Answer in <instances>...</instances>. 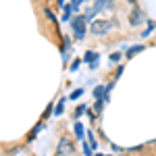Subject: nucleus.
Instances as JSON below:
<instances>
[{
    "instance_id": "nucleus-10",
    "label": "nucleus",
    "mask_w": 156,
    "mask_h": 156,
    "mask_svg": "<svg viewBox=\"0 0 156 156\" xmlns=\"http://www.w3.org/2000/svg\"><path fill=\"white\" fill-rule=\"evenodd\" d=\"M65 104H67V98H60L58 104L54 106V115H56V117H60V115L65 112Z\"/></svg>"
},
{
    "instance_id": "nucleus-18",
    "label": "nucleus",
    "mask_w": 156,
    "mask_h": 156,
    "mask_svg": "<svg viewBox=\"0 0 156 156\" xmlns=\"http://www.w3.org/2000/svg\"><path fill=\"white\" fill-rule=\"evenodd\" d=\"M94 108H96V112L100 115V112H102V108H104V100H96V104H94Z\"/></svg>"
},
{
    "instance_id": "nucleus-15",
    "label": "nucleus",
    "mask_w": 156,
    "mask_h": 156,
    "mask_svg": "<svg viewBox=\"0 0 156 156\" xmlns=\"http://www.w3.org/2000/svg\"><path fill=\"white\" fill-rule=\"evenodd\" d=\"M154 27H156V21H148V29H146V31L142 34V36H144V37H148L150 34H152V31H154Z\"/></svg>"
},
{
    "instance_id": "nucleus-19",
    "label": "nucleus",
    "mask_w": 156,
    "mask_h": 156,
    "mask_svg": "<svg viewBox=\"0 0 156 156\" xmlns=\"http://www.w3.org/2000/svg\"><path fill=\"white\" fill-rule=\"evenodd\" d=\"M79 65H81V60H75V62L71 65V71H77V69H79Z\"/></svg>"
},
{
    "instance_id": "nucleus-7",
    "label": "nucleus",
    "mask_w": 156,
    "mask_h": 156,
    "mask_svg": "<svg viewBox=\"0 0 156 156\" xmlns=\"http://www.w3.org/2000/svg\"><path fill=\"white\" fill-rule=\"evenodd\" d=\"M146 46L144 44H137V46H131V48H127V58H133L135 54H140V52H144Z\"/></svg>"
},
{
    "instance_id": "nucleus-6",
    "label": "nucleus",
    "mask_w": 156,
    "mask_h": 156,
    "mask_svg": "<svg viewBox=\"0 0 156 156\" xmlns=\"http://www.w3.org/2000/svg\"><path fill=\"white\" fill-rule=\"evenodd\" d=\"M73 131H75V137H77V140H81V142L85 140V129H83V123H79V121H77V123L73 125Z\"/></svg>"
},
{
    "instance_id": "nucleus-21",
    "label": "nucleus",
    "mask_w": 156,
    "mask_h": 156,
    "mask_svg": "<svg viewBox=\"0 0 156 156\" xmlns=\"http://www.w3.org/2000/svg\"><path fill=\"white\" fill-rule=\"evenodd\" d=\"M58 4H60V6H65V0H58Z\"/></svg>"
},
{
    "instance_id": "nucleus-20",
    "label": "nucleus",
    "mask_w": 156,
    "mask_h": 156,
    "mask_svg": "<svg viewBox=\"0 0 156 156\" xmlns=\"http://www.w3.org/2000/svg\"><path fill=\"white\" fill-rule=\"evenodd\" d=\"M112 150H115V152H123V148H121L119 144H112Z\"/></svg>"
},
{
    "instance_id": "nucleus-17",
    "label": "nucleus",
    "mask_w": 156,
    "mask_h": 156,
    "mask_svg": "<svg viewBox=\"0 0 156 156\" xmlns=\"http://www.w3.org/2000/svg\"><path fill=\"white\" fill-rule=\"evenodd\" d=\"M44 15L48 17V19H50V21H52V23H56V15L52 12V9H44Z\"/></svg>"
},
{
    "instance_id": "nucleus-1",
    "label": "nucleus",
    "mask_w": 156,
    "mask_h": 156,
    "mask_svg": "<svg viewBox=\"0 0 156 156\" xmlns=\"http://www.w3.org/2000/svg\"><path fill=\"white\" fill-rule=\"evenodd\" d=\"M87 23H90V21L85 19V15H77V17H73V19H71L73 37H75L77 42L85 40V34H87V27H85V25H87Z\"/></svg>"
},
{
    "instance_id": "nucleus-8",
    "label": "nucleus",
    "mask_w": 156,
    "mask_h": 156,
    "mask_svg": "<svg viewBox=\"0 0 156 156\" xmlns=\"http://www.w3.org/2000/svg\"><path fill=\"white\" fill-rule=\"evenodd\" d=\"M98 58H100V54H98V52H94V50H85V54H83L85 62H96Z\"/></svg>"
},
{
    "instance_id": "nucleus-4",
    "label": "nucleus",
    "mask_w": 156,
    "mask_h": 156,
    "mask_svg": "<svg viewBox=\"0 0 156 156\" xmlns=\"http://www.w3.org/2000/svg\"><path fill=\"white\" fill-rule=\"evenodd\" d=\"M71 150H73L71 142H69L67 137H62V140H60V144H58V154L60 156H69V154H71Z\"/></svg>"
},
{
    "instance_id": "nucleus-2",
    "label": "nucleus",
    "mask_w": 156,
    "mask_h": 156,
    "mask_svg": "<svg viewBox=\"0 0 156 156\" xmlns=\"http://www.w3.org/2000/svg\"><path fill=\"white\" fill-rule=\"evenodd\" d=\"M112 25H115V21H106V19H98V21H94V23L90 25V34L92 36H104V34H108L110 29H112Z\"/></svg>"
},
{
    "instance_id": "nucleus-22",
    "label": "nucleus",
    "mask_w": 156,
    "mask_h": 156,
    "mask_svg": "<svg viewBox=\"0 0 156 156\" xmlns=\"http://www.w3.org/2000/svg\"><path fill=\"white\" fill-rule=\"evenodd\" d=\"M96 156H104V154H96Z\"/></svg>"
},
{
    "instance_id": "nucleus-9",
    "label": "nucleus",
    "mask_w": 156,
    "mask_h": 156,
    "mask_svg": "<svg viewBox=\"0 0 156 156\" xmlns=\"http://www.w3.org/2000/svg\"><path fill=\"white\" fill-rule=\"evenodd\" d=\"M42 127H44V123H37L36 127H34V129L29 131V135H27V142H34V140L37 137V133L42 131Z\"/></svg>"
},
{
    "instance_id": "nucleus-23",
    "label": "nucleus",
    "mask_w": 156,
    "mask_h": 156,
    "mask_svg": "<svg viewBox=\"0 0 156 156\" xmlns=\"http://www.w3.org/2000/svg\"><path fill=\"white\" fill-rule=\"evenodd\" d=\"M129 2H135V0H129Z\"/></svg>"
},
{
    "instance_id": "nucleus-16",
    "label": "nucleus",
    "mask_w": 156,
    "mask_h": 156,
    "mask_svg": "<svg viewBox=\"0 0 156 156\" xmlns=\"http://www.w3.org/2000/svg\"><path fill=\"white\" fill-rule=\"evenodd\" d=\"M87 140H90L92 150H96V148H98V142H96V137H94V133H92V131H87Z\"/></svg>"
},
{
    "instance_id": "nucleus-13",
    "label": "nucleus",
    "mask_w": 156,
    "mask_h": 156,
    "mask_svg": "<svg viewBox=\"0 0 156 156\" xmlns=\"http://www.w3.org/2000/svg\"><path fill=\"white\" fill-rule=\"evenodd\" d=\"M85 112H87V106H85V104H81V106L75 108V115H73V117H75V119H79V117H81V115H85Z\"/></svg>"
},
{
    "instance_id": "nucleus-14",
    "label": "nucleus",
    "mask_w": 156,
    "mask_h": 156,
    "mask_svg": "<svg viewBox=\"0 0 156 156\" xmlns=\"http://www.w3.org/2000/svg\"><path fill=\"white\" fill-rule=\"evenodd\" d=\"M108 58H110V62H112V65H117L119 60H123V54H121V52H112Z\"/></svg>"
},
{
    "instance_id": "nucleus-12",
    "label": "nucleus",
    "mask_w": 156,
    "mask_h": 156,
    "mask_svg": "<svg viewBox=\"0 0 156 156\" xmlns=\"http://www.w3.org/2000/svg\"><path fill=\"white\" fill-rule=\"evenodd\" d=\"M81 96H83V87H77V90H73L69 94V100H79Z\"/></svg>"
},
{
    "instance_id": "nucleus-11",
    "label": "nucleus",
    "mask_w": 156,
    "mask_h": 156,
    "mask_svg": "<svg viewBox=\"0 0 156 156\" xmlns=\"http://www.w3.org/2000/svg\"><path fill=\"white\" fill-rule=\"evenodd\" d=\"M110 2H112V0H96V4H94V9H96V11L100 12L102 9H108V6H110Z\"/></svg>"
},
{
    "instance_id": "nucleus-3",
    "label": "nucleus",
    "mask_w": 156,
    "mask_h": 156,
    "mask_svg": "<svg viewBox=\"0 0 156 156\" xmlns=\"http://www.w3.org/2000/svg\"><path fill=\"white\" fill-rule=\"evenodd\" d=\"M94 98L108 102V87L106 85H96V87H94Z\"/></svg>"
},
{
    "instance_id": "nucleus-5",
    "label": "nucleus",
    "mask_w": 156,
    "mask_h": 156,
    "mask_svg": "<svg viewBox=\"0 0 156 156\" xmlns=\"http://www.w3.org/2000/svg\"><path fill=\"white\" fill-rule=\"evenodd\" d=\"M142 19H144L142 11H140V9H133V11H131V15H129V23H131L133 27H137V25L142 23Z\"/></svg>"
}]
</instances>
